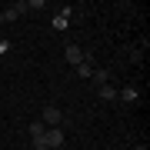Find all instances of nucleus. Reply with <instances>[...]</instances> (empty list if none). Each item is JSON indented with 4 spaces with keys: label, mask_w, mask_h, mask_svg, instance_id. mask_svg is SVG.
Segmentation results:
<instances>
[{
    "label": "nucleus",
    "mask_w": 150,
    "mask_h": 150,
    "mask_svg": "<svg viewBox=\"0 0 150 150\" xmlns=\"http://www.w3.org/2000/svg\"><path fill=\"white\" fill-rule=\"evenodd\" d=\"M0 23H4V13H0Z\"/></svg>",
    "instance_id": "obj_12"
},
{
    "label": "nucleus",
    "mask_w": 150,
    "mask_h": 150,
    "mask_svg": "<svg viewBox=\"0 0 150 150\" xmlns=\"http://www.w3.org/2000/svg\"><path fill=\"white\" fill-rule=\"evenodd\" d=\"M43 134H47V127H43L40 120H33V123H30V137H33V144H40Z\"/></svg>",
    "instance_id": "obj_5"
},
{
    "label": "nucleus",
    "mask_w": 150,
    "mask_h": 150,
    "mask_svg": "<svg viewBox=\"0 0 150 150\" xmlns=\"http://www.w3.org/2000/svg\"><path fill=\"white\" fill-rule=\"evenodd\" d=\"M64 57H67V64H74V67H80L87 54H83V50H80V47H74V43H70V47L64 50Z\"/></svg>",
    "instance_id": "obj_4"
},
{
    "label": "nucleus",
    "mask_w": 150,
    "mask_h": 150,
    "mask_svg": "<svg viewBox=\"0 0 150 150\" xmlns=\"http://www.w3.org/2000/svg\"><path fill=\"white\" fill-rule=\"evenodd\" d=\"M100 97H103V100H117V90H113L110 83H103L100 87Z\"/></svg>",
    "instance_id": "obj_7"
},
{
    "label": "nucleus",
    "mask_w": 150,
    "mask_h": 150,
    "mask_svg": "<svg viewBox=\"0 0 150 150\" xmlns=\"http://www.w3.org/2000/svg\"><path fill=\"white\" fill-rule=\"evenodd\" d=\"M40 123H43V127H67V117H64V110H60V107H43Z\"/></svg>",
    "instance_id": "obj_1"
},
{
    "label": "nucleus",
    "mask_w": 150,
    "mask_h": 150,
    "mask_svg": "<svg viewBox=\"0 0 150 150\" xmlns=\"http://www.w3.org/2000/svg\"><path fill=\"white\" fill-rule=\"evenodd\" d=\"M134 150H147V147H144V144H137V147H134Z\"/></svg>",
    "instance_id": "obj_11"
},
{
    "label": "nucleus",
    "mask_w": 150,
    "mask_h": 150,
    "mask_svg": "<svg viewBox=\"0 0 150 150\" xmlns=\"http://www.w3.org/2000/svg\"><path fill=\"white\" fill-rule=\"evenodd\" d=\"M47 150H64V127H50L47 134H43V140H40Z\"/></svg>",
    "instance_id": "obj_2"
},
{
    "label": "nucleus",
    "mask_w": 150,
    "mask_h": 150,
    "mask_svg": "<svg viewBox=\"0 0 150 150\" xmlns=\"http://www.w3.org/2000/svg\"><path fill=\"white\" fill-rule=\"evenodd\" d=\"M23 10H27V0H20V4H10L7 10H0V13H4V23H7V20H17Z\"/></svg>",
    "instance_id": "obj_3"
},
{
    "label": "nucleus",
    "mask_w": 150,
    "mask_h": 150,
    "mask_svg": "<svg viewBox=\"0 0 150 150\" xmlns=\"http://www.w3.org/2000/svg\"><path fill=\"white\" fill-rule=\"evenodd\" d=\"M120 97H123L127 103H134V100H137V87H123V90H120Z\"/></svg>",
    "instance_id": "obj_6"
},
{
    "label": "nucleus",
    "mask_w": 150,
    "mask_h": 150,
    "mask_svg": "<svg viewBox=\"0 0 150 150\" xmlns=\"http://www.w3.org/2000/svg\"><path fill=\"white\" fill-rule=\"evenodd\" d=\"M33 150H47V147H43V144H33Z\"/></svg>",
    "instance_id": "obj_10"
},
{
    "label": "nucleus",
    "mask_w": 150,
    "mask_h": 150,
    "mask_svg": "<svg viewBox=\"0 0 150 150\" xmlns=\"http://www.w3.org/2000/svg\"><path fill=\"white\" fill-rule=\"evenodd\" d=\"M90 77H93V80H97V83H100V87H103V83H107V70H93V74H90Z\"/></svg>",
    "instance_id": "obj_8"
},
{
    "label": "nucleus",
    "mask_w": 150,
    "mask_h": 150,
    "mask_svg": "<svg viewBox=\"0 0 150 150\" xmlns=\"http://www.w3.org/2000/svg\"><path fill=\"white\" fill-rule=\"evenodd\" d=\"M77 74H80V77H90V74H93V67H87V64H80V67H77Z\"/></svg>",
    "instance_id": "obj_9"
}]
</instances>
